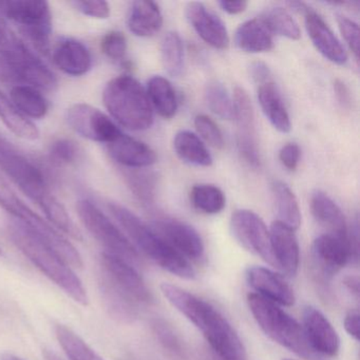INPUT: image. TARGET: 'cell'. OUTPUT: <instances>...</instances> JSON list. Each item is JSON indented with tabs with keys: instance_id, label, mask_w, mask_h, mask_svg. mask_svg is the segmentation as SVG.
Wrapping results in <instances>:
<instances>
[{
	"instance_id": "15",
	"label": "cell",
	"mask_w": 360,
	"mask_h": 360,
	"mask_svg": "<svg viewBox=\"0 0 360 360\" xmlns=\"http://www.w3.org/2000/svg\"><path fill=\"white\" fill-rule=\"evenodd\" d=\"M153 229L189 262L203 257V240L191 225L176 219H160L153 223Z\"/></svg>"
},
{
	"instance_id": "18",
	"label": "cell",
	"mask_w": 360,
	"mask_h": 360,
	"mask_svg": "<svg viewBox=\"0 0 360 360\" xmlns=\"http://www.w3.org/2000/svg\"><path fill=\"white\" fill-rule=\"evenodd\" d=\"M185 15L202 41L210 47L225 50L229 46V35L223 20L202 3L193 1L187 5Z\"/></svg>"
},
{
	"instance_id": "24",
	"label": "cell",
	"mask_w": 360,
	"mask_h": 360,
	"mask_svg": "<svg viewBox=\"0 0 360 360\" xmlns=\"http://www.w3.org/2000/svg\"><path fill=\"white\" fill-rule=\"evenodd\" d=\"M309 206L314 218L318 224L328 231L326 233L342 237L349 236V229L342 210L326 193L314 191L311 195Z\"/></svg>"
},
{
	"instance_id": "28",
	"label": "cell",
	"mask_w": 360,
	"mask_h": 360,
	"mask_svg": "<svg viewBox=\"0 0 360 360\" xmlns=\"http://www.w3.org/2000/svg\"><path fill=\"white\" fill-rule=\"evenodd\" d=\"M176 155L185 163L198 167H210L212 157L201 139L188 130H181L174 139Z\"/></svg>"
},
{
	"instance_id": "25",
	"label": "cell",
	"mask_w": 360,
	"mask_h": 360,
	"mask_svg": "<svg viewBox=\"0 0 360 360\" xmlns=\"http://www.w3.org/2000/svg\"><path fill=\"white\" fill-rule=\"evenodd\" d=\"M163 26V15L159 6L150 0H138L130 6L127 27L138 37H151Z\"/></svg>"
},
{
	"instance_id": "48",
	"label": "cell",
	"mask_w": 360,
	"mask_h": 360,
	"mask_svg": "<svg viewBox=\"0 0 360 360\" xmlns=\"http://www.w3.org/2000/svg\"><path fill=\"white\" fill-rule=\"evenodd\" d=\"M359 311H358V309H353V311L347 314L345 321H343L347 334L352 338L355 339L356 341H359Z\"/></svg>"
},
{
	"instance_id": "5",
	"label": "cell",
	"mask_w": 360,
	"mask_h": 360,
	"mask_svg": "<svg viewBox=\"0 0 360 360\" xmlns=\"http://www.w3.org/2000/svg\"><path fill=\"white\" fill-rule=\"evenodd\" d=\"M0 60L6 65L8 81L20 85L45 89L53 79L49 67L29 49L28 46L12 30L7 20L0 15Z\"/></svg>"
},
{
	"instance_id": "21",
	"label": "cell",
	"mask_w": 360,
	"mask_h": 360,
	"mask_svg": "<svg viewBox=\"0 0 360 360\" xmlns=\"http://www.w3.org/2000/svg\"><path fill=\"white\" fill-rule=\"evenodd\" d=\"M304 16L305 28L314 47L333 64L345 65L347 62V51L323 18L311 8Z\"/></svg>"
},
{
	"instance_id": "32",
	"label": "cell",
	"mask_w": 360,
	"mask_h": 360,
	"mask_svg": "<svg viewBox=\"0 0 360 360\" xmlns=\"http://www.w3.org/2000/svg\"><path fill=\"white\" fill-rule=\"evenodd\" d=\"M276 208L279 222L292 231H297L301 225V212L298 200L292 189L281 181H275L271 184Z\"/></svg>"
},
{
	"instance_id": "44",
	"label": "cell",
	"mask_w": 360,
	"mask_h": 360,
	"mask_svg": "<svg viewBox=\"0 0 360 360\" xmlns=\"http://www.w3.org/2000/svg\"><path fill=\"white\" fill-rule=\"evenodd\" d=\"M72 5L84 15L96 20H107L110 16V6L104 0H77Z\"/></svg>"
},
{
	"instance_id": "12",
	"label": "cell",
	"mask_w": 360,
	"mask_h": 360,
	"mask_svg": "<svg viewBox=\"0 0 360 360\" xmlns=\"http://www.w3.org/2000/svg\"><path fill=\"white\" fill-rule=\"evenodd\" d=\"M233 119L237 124V148L241 159L252 168L260 167L261 155L255 121L254 107L248 92L237 87L233 92Z\"/></svg>"
},
{
	"instance_id": "51",
	"label": "cell",
	"mask_w": 360,
	"mask_h": 360,
	"mask_svg": "<svg viewBox=\"0 0 360 360\" xmlns=\"http://www.w3.org/2000/svg\"><path fill=\"white\" fill-rule=\"evenodd\" d=\"M347 290L351 292L356 299H359V280L358 277H347L343 281Z\"/></svg>"
},
{
	"instance_id": "14",
	"label": "cell",
	"mask_w": 360,
	"mask_h": 360,
	"mask_svg": "<svg viewBox=\"0 0 360 360\" xmlns=\"http://www.w3.org/2000/svg\"><path fill=\"white\" fill-rule=\"evenodd\" d=\"M65 119L73 131L94 142L108 145L122 134L121 129L108 115L84 103L69 107Z\"/></svg>"
},
{
	"instance_id": "42",
	"label": "cell",
	"mask_w": 360,
	"mask_h": 360,
	"mask_svg": "<svg viewBox=\"0 0 360 360\" xmlns=\"http://www.w3.org/2000/svg\"><path fill=\"white\" fill-rule=\"evenodd\" d=\"M195 127L198 134L210 146L216 149L224 147V136L219 126L208 115H199L195 119Z\"/></svg>"
},
{
	"instance_id": "41",
	"label": "cell",
	"mask_w": 360,
	"mask_h": 360,
	"mask_svg": "<svg viewBox=\"0 0 360 360\" xmlns=\"http://www.w3.org/2000/svg\"><path fill=\"white\" fill-rule=\"evenodd\" d=\"M128 45L125 35L120 31H110L103 37L101 50L115 62H123L127 53Z\"/></svg>"
},
{
	"instance_id": "22",
	"label": "cell",
	"mask_w": 360,
	"mask_h": 360,
	"mask_svg": "<svg viewBox=\"0 0 360 360\" xmlns=\"http://www.w3.org/2000/svg\"><path fill=\"white\" fill-rule=\"evenodd\" d=\"M107 148L111 158L128 169H144L158 160L157 153L148 145L123 132Z\"/></svg>"
},
{
	"instance_id": "38",
	"label": "cell",
	"mask_w": 360,
	"mask_h": 360,
	"mask_svg": "<svg viewBox=\"0 0 360 360\" xmlns=\"http://www.w3.org/2000/svg\"><path fill=\"white\" fill-rule=\"evenodd\" d=\"M205 98L208 108L217 117L222 120L233 119L235 115L233 100L223 84L219 82L208 84L205 90Z\"/></svg>"
},
{
	"instance_id": "4",
	"label": "cell",
	"mask_w": 360,
	"mask_h": 360,
	"mask_svg": "<svg viewBox=\"0 0 360 360\" xmlns=\"http://www.w3.org/2000/svg\"><path fill=\"white\" fill-rule=\"evenodd\" d=\"M103 103L120 125L132 131L149 129L155 121L146 89L131 75L109 81L103 91Z\"/></svg>"
},
{
	"instance_id": "13",
	"label": "cell",
	"mask_w": 360,
	"mask_h": 360,
	"mask_svg": "<svg viewBox=\"0 0 360 360\" xmlns=\"http://www.w3.org/2000/svg\"><path fill=\"white\" fill-rule=\"evenodd\" d=\"M231 231L242 248L275 267L269 231L256 212L248 210H236L231 214Z\"/></svg>"
},
{
	"instance_id": "9",
	"label": "cell",
	"mask_w": 360,
	"mask_h": 360,
	"mask_svg": "<svg viewBox=\"0 0 360 360\" xmlns=\"http://www.w3.org/2000/svg\"><path fill=\"white\" fill-rule=\"evenodd\" d=\"M0 169L37 205L41 206L51 197L49 183L43 169L1 136Z\"/></svg>"
},
{
	"instance_id": "52",
	"label": "cell",
	"mask_w": 360,
	"mask_h": 360,
	"mask_svg": "<svg viewBox=\"0 0 360 360\" xmlns=\"http://www.w3.org/2000/svg\"><path fill=\"white\" fill-rule=\"evenodd\" d=\"M44 356H45L46 360H65L64 358L60 357L58 354L54 353L51 349H45Z\"/></svg>"
},
{
	"instance_id": "19",
	"label": "cell",
	"mask_w": 360,
	"mask_h": 360,
	"mask_svg": "<svg viewBox=\"0 0 360 360\" xmlns=\"http://www.w3.org/2000/svg\"><path fill=\"white\" fill-rule=\"evenodd\" d=\"M269 237L275 267L288 277H295L300 262V248L295 231L275 221L269 229Z\"/></svg>"
},
{
	"instance_id": "36",
	"label": "cell",
	"mask_w": 360,
	"mask_h": 360,
	"mask_svg": "<svg viewBox=\"0 0 360 360\" xmlns=\"http://www.w3.org/2000/svg\"><path fill=\"white\" fill-rule=\"evenodd\" d=\"M189 197L193 207L206 214H219L226 205L224 193L216 185H195L191 188Z\"/></svg>"
},
{
	"instance_id": "2",
	"label": "cell",
	"mask_w": 360,
	"mask_h": 360,
	"mask_svg": "<svg viewBox=\"0 0 360 360\" xmlns=\"http://www.w3.org/2000/svg\"><path fill=\"white\" fill-rule=\"evenodd\" d=\"M108 208L136 250H140L159 266L176 277L188 280L195 277L191 263L131 210L117 203L109 204Z\"/></svg>"
},
{
	"instance_id": "55",
	"label": "cell",
	"mask_w": 360,
	"mask_h": 360,
	"mask_svg": "<svg viewBox=\"0 0 360 360\" xmlns=\"http://www.w3.org/2000/svg\"><path fill=\"white\" fill-rule=\"evenodd\" d=\"M285 360H292V359H285Z\"/></svg>"
},
{
	"instance_id": "7",
	"label": "cell",
	"mask_w": 360,
	"mask_h": 360,
	"mask_svg": "<svg viewBox=\"0 0 360 360\" xmlns=\"http://www.w3.org/2000/svg\"><path fill=\"white\" fill-rule=\"evenodd\" d=\"M0 207L32 231L44 243L47 244L54 252L71 266H83V260L77 248L60 235L52 225L33 212L20 198L12 191L5 179L0 176Z\"/></svg>"
},
{
	"instance_id": "54",
	"label": "cell",
	"mask_w": 360,
	"mask_h": 360,
	"mask_svg": "<svg viewBox=\"0 0 360 360\" xmlns=\"http://www.w3.org/2000/svg\"><path fill=\"white\" fill-rule=\"evenodd\" d=\"M0 255H1V250H0Z\"/></svg>"
},
{
	"instance_id": "43",
	"label": "cell",
	"mask_w": 360,
	"mask_h": 360,
	"mask_svg": "<svg viewBox=\"0 0 360 360\" xmlns=\"http://www.w3.org/2000/svg\"><path fill=\"white\" fill-rule=\"evenodd\" d=\"M337 24H338L339 30L347 43V47L351 50L358 63L359 58V27L357 22L353 20H349L347 16L337 15Z\"/></svg>"
},
{
	"instance_id": "8",
	"label": "cell",
	"mask_w": 360,
	"mask_h": 360,
	"mask_svg": "<svg viewBox=\"0 0 360 360\" xmlns=\"http://www.w3.org/2000/svg\"><path fill=\"white\" fill-rule=\"evenodd\" d=\"M0 15L20 27V30L37 53L49 56L51 52L52 13L47 1H0Z\"/></svg>"
},
{
	"instance_id": "33",
	"label": "cell",
	"mask_w": 360,
	"mask_h": 360,
	"mask_svg": "<svg viewBox=\"0 0 360 360\" xmlns=\"http://www.w3.org/2000/svg\"><path fill=\"white\" fill-rule=\"evenodd\" d=\"M101 292L111 315L121 321L131 322L138 317L139 305L115 288L104 276L101 275Z\"/></svg>"
},
{
	"instance_id": "49",
	"label": "cell",
	"mask_w": 360,
	"mask_h": 360,
	"mask_svg": "<svg viewBox=\"0 0 360 360\" xmlns=\"http://www.w3.org/2000/svg\"><path fill=\"white\" fill-rule=\"evenodd\" d=\"M333 87H334L335 96L339 105L345 109L351 108L352 96L347 86L340 79H336Z\"/></svg>"
},
{
	"instance_id": "31",
	"label": "cell",
	"mask_w": 360,
	"mask_h": 360,
	"mask_svg": "<svg viewBox=\"0 0 360 360\" xmlns=\"http://www.w3.org/2000/svg\"><path fill=\"white\" fill-rule=\"evenodd\" d=\"M0 120L18 138L28 141H35L39 138V130L37 125L22 115L3 91H0Z\"/></svg>"
},
{
	"instance_id": "23",
	"label": "cell",
	"mask_w": 360,
	"mask_h": 360,
	"mask_svg": "<svg viewBox=\"0 0 360 360\" xmlns=\"http://www.w3.org/2000/svg\"><path fill=\"white\" fill-rule=\"evenodd\" d=\"M54 65L65 75L83 77L92 68L91 52L87 46L75 39H63L52 54Z\"/></svg>"
},
{
	"instance_id": "16",
	"label": "cell",
	"mask_w": 360,
	"mask_h": 360,
	"mask_svg": "<svg viewBox=\"0 0 360 360\" xmlns=\"http://www.w3.org/2000/svg\"><path fill=\"white\" fill-rule=\"evenodd\" d=\"M302 328L314 354L333 357L340 349V339L328 318L314 307H307L302 313Z\"/></svg>"
},
{
	"instance_id": "46",
	"label": "cell",
	"mask_w": 360,
	"mask_h": 360,
	"mask_svg": "<svg viewBox=\"0 0 360 360\" xmlns=\"http://www.w3.org/2000/svg\"><path fill=\"white\" fill-rule=\"evenodd\" d=\"M153 328H155V334L159 337L161 342L167 349H172V352L180 353V343H179L178 339H176V337L174 336V333L168 328L165 322L162 321V320H155V323H153Z\"/></svg>"
},
{
	"instance_id": "37",
	"label": "cell",
	"mask_w": 360,
	"mask_h": 360,
	"mask_svg": "<svg viewBox=\"0 0 360 360\" xmlns=\"http://www.w3.org/2000/svg\"><path fill=\"white\" fill-rule=\"evenodd\" d=\"M58 342L70 360H104L79 335L63 324L56 326Z\"/></svg>"
},
{
	"instance_id": "27",
	"label": "cell",
	"mask_w": 360,
	"mask_h": 360,
	"mask_svg": "<svg viewBox=\"0 0 360 360\" xmlns=\"http://www.w3.org/2000/svg\"><path fill=\"white\" fill-rule=\"evenodd\" d=\"M236 46L246 53H263L273 49V34L259 18L240 25L235 34Z\"/></svg>"
},
{
	"instance_id": "17",
	"label": "cell",
	"mask_w": 360,
	"mask_h": 360,
	"mask_svg": "<svg viewBox=\"0 0 360 360\" xmlns=\"http://www.w3.org/2000/svg\"><path fill=\"white\" fill-rule=\"evenodd\" d=\"M311 254L320 271L326 275L338 273L347 263L354 260L349 236L322 233L314 240Z\"/></svg>"
},
{
	"instance_id": "1",
	"label": "cell",
	"mask_w": 360,
	"mask_h": 360,
	"mask_svg": "<svg viewBox=\"0 0 360 360\" xmlns=\"http://www.w3.org/2000/svg\"><path fill=\"white\" fill-rule=\"evenodd\" d=\"M161 290L170 304L201 330L220 360H248L239 335L214 305L174 284L163 283Z\"/></svg>"
},
{
	"instance_id": "3",
	"label": "cell",
	"mask_w": 360,
	"mask_h": 360,
	"mask_svg": "<svg viewBox=\"0 0 360 360\" xmlns=\"http://www.w3.org/2000/svg\"><path fill=\"white\" fill-rule=\"evenodd\" d=\"M8 233L16 248L54 283L58 284L73 300L87 305L88 295L83 282L69 265L44 243L25 225L14 220L8 225Z\"/></svg>"
},
{
	"instance_id": "20",
	"label": "cell",
	"mask_w": 360,
	"mask_h": 360,
	"mask_svg": "<svg viewBox=\"0 0 360 360\" xmlns=\"http://www.w3.org/2000/svg\"><path fill=\"white\" fill-rule=\"evenodd\" d=\"M246 280L255 294L277 303L278 305L292 307L295 295L290 284L282 276L263 266H252L246 271Z\"/></svg>"
},
{
	"instance_id": "47",
	"label": "cell",
	"mask_w": 360,
	"mask_h": 360,
	"mask_svg": "<svg viewBox=\"0 0 360 360\" xmlns=\"http://www.w3.org/2000/svg\"><path fill=\"white\" fill-rule=\"evenodd\" d=\"M248 71H250V75L252 81L258 84L259 86L267 83V82L273 81L271 69L264 62H261V60L252 62L250 68H248Z\"/></svg>"
},
{
	"instance_id": "45",
	"label": "cell",
	"mask_w": 360,
	"mask_h": 360,
	"mask_svg": "<svg viewBox=\"0 0 360 360\" xmlns=\"http://www.w3.org/2000/svg\"><path fill=\"white\" fill-rule=\"evenodd\" d=\"M300 157V147L296 143H288L279 151L280 162L290 172H295L297 169Z\"/></svg>"
},
{
	"instance_id": "29",
	"label": "cell",
	"mask_w": 360,
	"mask_h": 360,
	"mask_svg": "<svg viewBox=\"0 0 360 360\" xmlns=\"http://www.w3.org/2000/svg\"><path fill=\"white\" fill-rule=\"evenodd\" d=\"M146 94L153 109L164 119H172L178 111V98L172 83L165 77L155 75L147 83Z\"/></svg>"
},
{
	"instance_id": "26",
	"label": "cell",
	"mask_w": 360,
	"mask_h": 360,
	"mask_svg": "<svg viewBox=\"0 0 360 360\" xmlns=\"http://www.w3.org/2000/svg\"><path fill=\"white\" fill-rule=\"evenodd\" d=\"M258 102L265 117L271 125L281 134H288L292 129L290 115L286 110L283 98L274 81L262 84L258 88Z\"/></svg>"
},
{
	"instance_id": "30",
	"label": "cell",
	"mask_w": 360,
	"mask_h": 360,
	"mask_svg": "<svg viewBox=\"0 0 360 360\" xmlns=\"http://www.w3.org/2000/svg\"><path fill=\"white\" fill-rule=\"evenodd\" d=\"M10 100L27 119L41 120L47 115L49 105L41 91L27 85H15L10 92Z\"/></svg>"
},
{
	"instance_id": "50",
	"label": "cell",
	"mask_w": 360,
	"mask_h": 360,
	"mask_svg": "<svg viewBox=\"0 0 360 360\" xmlns=\"http://www.w3.org/2000/svg\"><path fill=\"white\" fill-rule=\"evenodd\" d=\"M219 6L225 13L229 15H238L243 13L248 7V1L246 0H222L219 1Z\"/></svg>"
},
{
	"instance_id": "11",
	"label": "cell",
	"mask_w": 360,
	"mask_h": 360,
	"mask_svg": "<svg viewBox=\"0 0 360 360\" xmlns=\"http://www.w3.org/2000/svg\"><path fill=\"white\" fill-rule=\"evenodd\" d=\"M101 264L102 275L134 303L151 304L155 301L153 292L134 265L107 252L101 256Z\"/></svg>"
},
{
	"instance_id": "53",
	"label": "cell",
	"mask_w": 360,
	"mask_h": 360,
	"mask_svg": "<svg viewBox=\"0 0 360 360\" xmlns=\"http://www.w3.org/2000/svg\"><path fill=\"white\" fill-rule=\"evenodd\" d=\"M0 360H22L20 359L18 356L13 355V354L4 353L0 355Z\"/></svg>"
},
{
	"instance_id": "10",
	"label": "cell",
	"mask_w": 360,
	"mask_h": 360,
	"mask_svg": "<svg viewBox=\"0 0 360 360\" xmlns=\"http://www.w3.org/2000/svg\"><path fill=\"white\" fill-rule=\"evenodd\" d=\"M77 214L84 226L106 248L105 252L115 255L130 264L140 262V255L127 236L88 199L77 202Z\"/></svg>"
},
{
	"instance_id": "34",
	"label": "cell",
	"mask_w": 360,
	"mask_h": 360,
	"mask_svg": "<svg viewBox=\"0 0 360 360\" xmlns=\"http://www.w3.org/2000/svg\"><path fill=\"white\" fill-rule=\"evenodd\" d=\"M259 20L265 25L271 34L285 37L290 41H298L301 31L296 20L288 10L282 7H271L265 9Z\"/></svg>"
},
{
	"instance_id": "6",
	"label": "cell",
	"mask_w": 360,
	"mask_h": 360,
	"mask_svg": "<svg viewBox=\"0 0 360 360\" xmlns=\"http://www.w3.org/2000/svg\"><path fill=\"white\" fill-rule=\"evenodd\" d=\"M248 303L259 328L269 338L299 357L305 359L315 357L305 338L302 326L280 305L255 292L248 295Z\"/></svg>"
},
{
	"instance_id": "40",
	"label": "cell",
	"mask_w": 360,
	"mask_h": 360,
	"mask_svg": "<svg viewBox=\"0 0 360 360\" xmlns=\"http://www.w3.org/2000/svg\"><path fill=\"white\" fill-rule=\"evenodd\" d=\"M81 155V149L70 139H58L50 144L49 158L56 165H71L77 163Z\"/></svg>"
},
{
	"instance_id": "39",
	"label": "cell",
	"mask_w": 360,
	"mask_h": 360,
	"mask_svg": "<svg viewBox=\"0 0 360 360\" xmlns=\"http://www.w3.org/2000/svg\"><path fill=\"white\" fill-rule=\"evenodd\" d=\"M128 186L136 198L144 204H151L155 201L157 179L151 172L143 169H130L126 174Z\"/></svg>"
},
{
	"instance_id": "35",
	"label": "cell",
	"mask_w": 360,
	"mask_h": 360,
	"mask_svg": "<svg viewBox=\"0 0 360 360\" xmlns=\"http://www.w3.org/2000/svg\"><path fill=\"white\" fill-rule=\"evenodd\" d=\"M162 65L167 75L178 77L184 70V44L179 33L169 31L164 35L161 44Z\"/></svg>"
}]
</instances>
